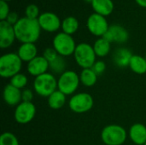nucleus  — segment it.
I'll use <instances>...</instances> for the list:
<instances>
[{
	"mask_svg": "<svg viewBox=\"0 0 146 145\" xmlns=\"http://www.w3.org/2000/svg\"><path fill=\"white\" fill-rule=\"evenodd\" d=\"M14 28L16 39L21 44H35L39 38L42 30L38 19H29L26 16L20 18L18 22L14 26Z\"/></svg>",
	"mask_w": 146,
	"mask_h": 145,
	"instance_id": "obj_1",
	"label": "nucleus"
},
{
	"mask_svg": "<svg viewBox=\"0 0 146 145\" xmlns=\"http://www.w3.org/2000/svg\"><path fill=\"white\" fill-rule=\"evenodd\" d=\"M23 62L17 53H6L0 58V76L4 79H11L21 73Z\"/></svg>",
	"mask_w": 146,
	"mask_h": 145,
	"instance_id": "obj_2",
	"label": "nucleus"
},
{
	"mask_svg": "<svg viewBox=\"0 0 146 145\" xmlns=\"http://www.w3.org/2000/svg\"><path fill=\"white\" fill-rule=\"evenodd\" d=\"M33 90L40 97H48L57 90V79L52 73H45L33 80Z\"/></svg>",
	"mask_w": 146,
	"mask_h": 145,
	"instance_id": "obj_3",
	"label": "nucleus"
},
{
	"mask_svg": "<svg viewBox=\"0 0 146 145\" xmlns=\"http://www.w3.org/2000/svg\"><path fill=\"white\" fill-rule=\"evenodd\" d=\"M127 138L126 129L117 124L104 126L101 132V139L106 145H122Z\"/></svg>",
	"mask_w": 146,
	"mask_h": 145,
	"instance_id": "obj_4",
	"label": "nucleus"
},
{
	"mask_svg": "<svg viewBox=\"0 0 146 145\" xmlns=\"http://www.w3.org/2000/svg\"><path fill=\"white\" fill-rule=\"evenodd\" d=\"M80 84V74L73 70H67L57 79V90L66 96H73L78 90Z\"/></svg>",
	"mask_w": 146,
	"mask_h": 145,
	"instance_id": "obj_5",
	"label": "nucleus"
},
{
	"mask_svg": "<svg viewBox=\"0 0 146 145\" xmlns=\"http://www.w3.org/2000/svg\"><path fill=\"white\" fill-rule=\"evenodd\" d=\"M74 57L76 63L83 69L91 68L97 61V56L92 45L87 43H80L77 44Z\"/></svg>",
	"mask_w": 146,
	"mask_h": 145,
	"instance_id": "obj_6",
	"label": "nucleus"
},
{
	"mask_svg": "<svg viewBox=\"0 0 146 145\" xmlns=\"http://www.w3.org/2000/svg\"><path fill=\"white\" fill-rule=\"evenodd\" d=\"M76 46L77 44L72 35L67 34L63 32L57 33L52 40V47L63 57L74 55Z\"/></svg>",
	"mask_w": 146,
	"mask_h": 145,
	"instance_id": "obj_7",
	"label": "nucleus"
},
{
	"mask_svg": "<svg viewBox=\"0 0 146 145\" xmlns=\"http://www.w3.org/2000/svg\"><path fill=\"white\" fill-rule=\"evenodd\" d=\"M93 105V97L87 92L75 93L70 97L68 101L70 110L76 114H84L89 112L92 109Z\"/></svg>",
	"mask_w": 146,
	"mask_h": 145,
	"instance_id": "obj_8",
	"label": "nucleus"
},
{
	"mask_svg": "<svg viewBox=\"0 0 146 145\" xmlns=\"http://www.w3.org/2000/svg\"><path fill=\"white\" fill-rule=\"evenodd\" d=\"M36 115V107L33 102H21L15 107L14 117L18 124L30 123Z\"/></svg>",
	"mask_w": 146,
	"mask_h": 145,
	"instance_id": "obj_9",
	"label": "nucleus"
},
{
	"mask_svg": "<svg viewBox=\"0 0 146 145\" xmlns=\"http://www.w3.org/2000/svg\"><path fill=\"white\" fill-rule=\"evenodd\" d=\"M86 26L89 32L96 37H103L110 28V25L106 18L97 13L92 14L87 21Z\"/></svg>",
	"mask_w": 146,
	"mask_h": 145,
	"instance_id": "obj_10",
	"label": "nucleus"
},
{
	"mask_svg": "<svg viewBox=\"0 0 146 145\" xmlns=\"http://www.w3.org/2000/svg\"><path fill=\"white\" fill-rule=\"evenodd\" d=\"M38 24L42 30L54 32L62 26L60 18L53 12H44L38 18Z\"/></svg>",
	"mask_w": 146,
	"mask_h": 145,
	"instance_id": "obj_11",
	"label": "nucleus"
},
{
	"mask_svg": "<svg viewBox=\"0 0 146 145\" xmlns=\"http://www.w3.org/2000/svg\"><path fill=\"white\" fill-rule=\"evenodd\" d=\"M106 40L110 43H117V44H124L129 38V33L127 30L119 25V24H113L110 26L109 30L103 36Z\"/></svg>",
	"mask_w": 146,
	"mask_h": 145,
	"instance_id": "obj_12",
	"label": "nucleus"
},
{
	"mask_svg": "<svg viewBox=\"0 0 146 145\" xmlns=\"http://www.w3.org/2000/svg\"><path fill=\"white\" fill-rule=\"evenodd\" d=\"M16 39L14 26L6 21H0V47L1 49L9 48Z\"/></svg>",
	"mask_w": 146,
	"mask_h": 145,
	"instance_id": "obj_13",
	"label": "nucleus"
},
{
	"mask_svg": "<svg viewBox=\"0 0 146 145\" xmlns=\"http://www.w3.org/2000/svg\"><path fill=\"white\" fill-rule=\"evenodd\" d=\"M48 69L49 62L43 56H36L27 65V73L33 77H38L41 74L47 73Z\"/></svg>",
	"mask_w": 146,
	"mask_h": 145,
	"instance_id": "obj_14",
	"label": "nucleus"
},
{
	"mask_svg": "<svg viewBox=\"0 0 146 145\" xmlns=\"http://www.w3.org/2000/svg\"><path fill=\"white\" fill-rule=\"evenodd\" d=\"M3 97L7 105L16 107L22 102L21 90L13 86L10 84H8L3 88Z\"/></svg>",
	"mask_w": 146,
	"mask_h": 145,
	"instance_id": "obj_15",
	"label": "nucleus"
},
{
	"mask_svg": "<svg viewBox=\"0 0 146 145\" xmlns=\"http://www.w3.org/2000/svg\"><path fill=\"white\" fill-rule=\"evenodd\" d=\"M128 136L134 144L145 145L146 144V126L141 123L133 124L129 129Z\"/></svg>",
	"mask_w": 146,
	"mask_h": 145,
	"instance_id": "obj_16",
	"label": "nucleus"
},
{
	"mask_svg": "<svg viewBox=\"0 0 146 145\" xmlns=\"http://www.w3.org/2000/svg\"><path fill=\"white\" fill-rule=\"evenodd\" d=\"M133 54L127 48H118L113 53V62L119 68L129 67V63Z\"/></svg>",
	"mask_w": 146,
	"mask_h": 145,
	"instance_id": "obj_17",
	"label": "nucleus"
},
{
	"mask_svg": "<svg viewBox=\"0 0 146 145\" xmlns=\"http://www.w3.org/2000/svg\"><path fill=\"white\" fill-rule=\"evenodd\" d=\"M17 55L22 62H29L36 56H38V49L33 43L21 44L17 50Z\"/></svg>",
	"mask_w": 146,
	"mask_h": 145,
	"instance_id": "obj_18",
	"label": "nucleus"
},
{
	"mask_svg": "<svg viewBox=\"0 0 146 145\" xmlns=\"http://www.w3.org/2000/svg\"><path fill=\"white\" fill-rule=\"evenodd\" d=\"M92 7L94 13L106 17L113 12L114 3L112 0H93Z\"/></svg>",
	"mask_w": 146,
	"mask_h": 145,
	"instance_id": "obj_19",
	"label": "nucleus"
},
{
	"mask_svg": "<svg viewBox=\"0 0 146 145\" xmlns=\"http://www.w3.org/2000/svg\"><path fill=\"white\" fill-rule=\"evenodd\" d=\"M66 97L67 96L65 94H63L60 91L56 90V91H54L51 95H50L47 97L49 107L54 110H57V109H62L67 102Z\"/></svg>",
	"mask_w": 146,
	"mask_h": 145,
	"instance_id": "obj_20",
	"label": "nucleus"
},
{
	"mask_svg": "<svg viewBox=\"0 0 146 145\" xmlns=\"http://www.w3.org/2000/svg\"><path fill=\"white\" fill-rule=\"evenodd\" d=\"M110 44L111 43H110L108 40H106L103 37L98 38L94 42V44L92 45L96 56H98V57H105V56H107L110 54V49H111Z\"/></svg>",
	"mask_w": 146,
	"mask_h": 145,
	"instance_id": "obj_21",
	"label": "nucleus"
},
{
	"mask_svg": "<svg viewBox=\"0 0 146 145\" xmlns=\"http://www.w3.org/2000/svg\"><path fill=\"white\" fill-rule=\"evenodd\" d=\"M130 69L137 74H145L146 73V59L140 55H133L129 63Z\"/></svg>",
	"mask_w": 146,
	"mask_h": 145,
	"instance_id": "obj_22",
	"label": "nucleus"
},
{
	"mask_svg": "<svg viewBox=\"0 0 146 145\" xmlns=\"http://www.w3.org/2000/svg\"><path fill=\"white\" fill-rule=\"evenodd\" d=\"M98 75L92 68H85L82 69L80 73V84L86 87H92L96 85L98 81Z\"/></svg>",
	"mask_w": 146,
	"mask_h": 145,
	"instance_id": "obj_23",
	"label": "nucleus"
},
{
	"mask_svg": "<svg viewBox=\"0 0 146 145\" xmlns=\"http://www.w3.org/2000/svg\"><path fill=\"white\" fill-rule=\"evenodd\" d=\"M61 27L63 32L73 35L79 29V21L74 16H68L62 20Z\"/></svg>",
	"mask_w": 146,
	"mask_h": 145,
	"instance_id": "obj_24",
	"label": "nucleus"
},
{
	"mask_svg": "<svg viewBox=\"0 0 146 145\" xmlns=\"http://www.w3.org/2000/svg\"><path fill=\"white\" fill-rule=\"evenodd\" d=\"M67 68V62L63 56H58L56 59L49 62V69L51 71V73L55 74H58L59 76L63 73Z\"/></svg>",
	"mask_w": 146,
	"mask_h": 145,
	"instance_id": "obj_25",
	"label": "nucleus"
},
{
	"mask_svg": "<svg viewBox=\"0 0 146 145\" xmlns=\"http://www.w3.org/2000/svg\"><path fill=\"white\" fill-rule=\"evenodd\" d=\"M27 83H28L27 76L22 73H19L15 76H13L11 79H9V84L20 90L25 89L26 86L27 85Z\"/></svg>",
	"mask_w": 146,
	"mask_h": 145,
	"instance_id": "obj_26",
	"label": "nucleus"
},
{
	"mask_svg": "<svg viewBox=\"0 0 146 145\" xmlns=\"http://www.w3.org/2000/svg\"><path fill=\"white\" fill-rule=\"evenodd\" d=\"M0 145H20L17 137L10 132H5L0 137Z\"/></svg>",
	"mask_w": 146,
	"mask_h": 145,
	"instance_id": "obj_27",
	"label": "nucleus"
},
{
	"mask_svg": "<svg viewBox=\"0 0 146 145\" xmlns=\"http://www.w3.org/2000/svg\"><path fill=\"white\" fill-rule=\"evenodd\" d=\"M25 15H26V17L29 18V19H33V20L38 19L40 15L39 9L36 4L31 3L27 6V8L25 9Z\"/></svg>",
	"mask_w": 146,
	"mask_h": 145,
	"instance_id": "obj_28",
	"label": "nucleus"
},
{
	"mask_svg": "<svg viewBox=\"0 0 146 145\" xmlns=\"http://www.w3.org/2000/svg\"><path fill=\"white\" fill-rule=\"evenodd\" d=\"M94 72L95 73L98 75V76H100L102 75L105 70H106V64L104 61H96V62L93 64V66L91 68Z\"/></svg>",
	"mask_w": 146,
	"mask_h": 145,
	"instance_id": "obj_29",
	"label": "nucleus"
},
{
	"mask_svg": "<svg viewBox=\"0 0 146 145\" xmlns=\"http://www.w3.org/2000/svg\"><path fill=\"white\" fill-rule=\"evenodd\" d=\"M58 56H59V54L56 52V50L53 47L46 48V49L44 50V52H43V56H44L49 62H50L51 61H53L54 59H56Z\"/></svg>",
	"mask_w": 146,
	"mask_h": 145,
	"instance_id": "obj_30",
	"label": "nucleus"
},
{
	"mask_svg": "<svg viewBox=\"0 0 146 145\" xmlns=\"http://www.w3.org/2000/svg\"><path fill=\"white\" fill-rule=\"evenodd\" d=\"M10 11H9V7L8 3L1 0L0 1V20L5 21Z\"/></svg>",
	"mask_w": 146,
	"mask_h": 145,
	"instance_id": "obj_31",
	"label": "nucleus"
},
{
	"mask_svg": "<svg viewBox=\"0 0 146 145\" xmlns=\"http://www.w3.org/2000/svg\"><path fill=\"white\" fill-rule=\"evenodd\" d=\"M21 96L22 102H32L33 99V92L30 89H23V91H21Z\"/></svg>",
	"mask_w": 146,
	"mask_h": 145,
	"instance_id": "obj_32",
	"label": "nucleus"
},
{
	"mask_svg": "<svg viewBox=\"0 0 146 145\" xmlns=\"http://www.w3.org/2000/svg\"><path fill=\"white\" fill-rule=\"evenodd\" d=\"M19 20H20V18H19L17 13H15V12H10V13L9 14V15L7 16V18H6L5 21H6L8 23H9L10 25L15 26V25L18 22Z\"/></svg>",
	"mask_w": 146,
	"mask_h": 145,
	"instance_id": "obj_33",
	"label": "nucleus"
},
{
	"mask_svg": "<svg viewBox=\"0 0 146 145\" xmlns=\"http://www.w3.org/2000/svg\"><path fill=\"white\" fill-rule=\"evenodd\" d=\"M135 2L143 8H146V0H135Z\"/></svg>",
	"mask_w": 146,
	"mask_h": 145,
	"instance_id": "obj_34",
	"label": "nucleus"
},
{
	"mask_svg": "<svg viewBox=\"0 0 146 145\" xmlns=\"http://www.w3.org/2000/svg\"><path fill=\"white\" fill-rule=\"evenodd\" d=\"M84 1H85V2H86V3H91L93 2V0H84Z\"/></svg>",
	"mask_w": 146,
	"mask_h": 145,
	"instance_id": "obj_35",
	"label": "nucleus"
},
{
	"mask_svg": "<svg viewBox=\"0 0 146 145\" xmlns=\"http://www.w3.org/2000/svg\"><path fill=\"white\" fill-rule=\"evenodd\" d=\"M3 1H5V2L8 3V2H9V1H12V0H3Z\"/></svg>",
	"mask_w": 146,
	"mask_h": 145,
	"instance_id": "obj_36",
	"label": "nucleus"
},
{
	"mask_svg": "<svg viewBox=\"0 0 146 145\" xmlns=\"http://www.w3.org/2000/svg\"><path fill=\"white\" fill-rule=\"evenodd\" d=\"M145 59H146V55H145Z\"/></svg>",
	"mask_w": 146,
	"mask_h": 145,
	"instance_id": "obj_37",
	"label": "nucleus"
},
{
	"mask_svg": "<svg viewBox=\"0 0 146 145\" xmlns=\"http://www.w3.org/2000/svg\"><path fill=\"white\" fill-rule=\"evenodd\" d=\"M145 145H146V144H145Z\"/></svg>",
	"mask_w": 146,
	"mask_h": 145,
	"instance_id": "obj_38",
	"label": "nucleus"
}]
</instances>
